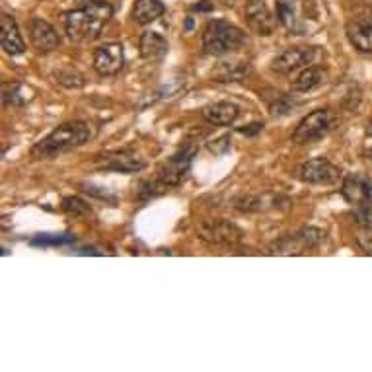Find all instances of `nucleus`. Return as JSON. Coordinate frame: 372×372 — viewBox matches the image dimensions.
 <instances>
[{
    "mask_svg": "<svg viewBox=\"0 0 372 372\" xmlns=\"http://www.w3.org/2000/svg\"><path fill=\"white\" fill-rule=\"evenodd\" d=\"M114 8L107 0L84 4L65 14V31L67 38L75 43H86L100 36V31L109 22Z\"/></svg>",
    "mask_w": 372,
    "mask_h": 372,
    "instance_id": "obj_1",
    "label": "nucleus"
},
{
    "mask_svg": "<svg viewBox=\"0 0 372 372\" xmlns=\"http://www.w3.org/2000/svg\"><path fill=\"white\" fill-rule=\"evenodd\" d=\"M92 137V129L90 125L84 121H68V123L59 125L55 131L39 141L33 148H31V156L38 160H49L55 158L57 154L67 153L72 148H78L82 144H86Z\"/></svg>",
    "mask_w": 372,
    "mask_h": 372,
    "instance_id": "obj_2",
    "label": "nucleus"
},
{
    "mask_svg": "<svg viewBox=\"0 0 372 372\" xmlns=\"http://www.w3.org/2000/svg\"><path fill=\"white\" fill-rule=\"evenodd\" d=\"M248 43L246 33L224 20H210L203 29V49L205 53L215 57H224L234 51H238Z\"/></svg>",
    "mask_w": 372,
    "mask_h": 372,
    "instance_id": "obj_3",
    "label": "nucleus"
},
{
    "mask_svg": "<svg viewBox=\"0 0 372 372\" xmlns=\"http://www.w3.org/2000/svg\"><path fill=\"white\" fill-rule=\"evenodd\" d=\"M197 234L201 240L212 246H236L244 240V232L234 222L222 219L201 220L197 224Z\"/></svg>",
    "mask_w": 372,
    "mask_h": 372,
    "instance_id": "obj_4",
    "label": "nucleus"
},
{
    "mask_svg": "<svg viewBox=\"0 0 372 372\" xmlns=\"http://www.w3.org/2000/svg\"><path fill=\"white\" fill-rule=\"evenodd\" d=\"M332 123H334V117L330 114V109H316L296 125L293 141L298 144L316 143L327 134V131L332 129Z\"/></svg>",
    "mask_w": 372,
    "mask_h": 372,
    "instance_id": "obj_5",
    "label": "nucleus"
},
{
    "mask_svg": "<svg viewBox=\"0 0 372 372\" xmlns=\"http://www.w3.org/2000/svg\"><path fill=\"white\" fill-rule=\"evenodd\" d=\"M197 153L195 146H185L180 153H176L172 158H168L166 162L158 168V176L156 180L166 185V187H176L185 180V176L189 173L191 162H193V156Z\"/></svg>",
    "mask_w": 372,
    "mask_h": 372,
    "instance_id": "obj_6",
    "label": "nucleus"
},
{
    "mask_svg": "<svg viewBox=\"0 0 372 372\" xmlns=\"http://www.w3.org/2000/svg\"><path fill=\"white\" fill-rule=\"evenodd\" d=\"M146 162L131 148H121V150H111L95 158V168L105 170V172H121V173H134L141 172Z\"/></svg>",
    "mask_w": 372,
    "mask_h": 372,
    "instance_id": "obj_7",
    "label": "nucleus"
},
{
    "mask_svg": "<svg viewBox=\"0 0 372 372\" xmlns=\"http://www.w3.org/2000/svg\"><path fill=\"white\" fill-rule=\"evenodd\" d=\"M125 67V51L121 43H105L94 51V70L100 77H115Z\"/></svg>",
    "mask_w": 372,
    "mask_h": 372,
    "instance_id": "obj_8",
    "label": "nucleus"
},
{
    "mask_svg": "<svg viewBox=\"0 0 372 372\" xmlns=\"http://www.w3.org/2000/svg\"><path fill=\"white\" fill-rule=\"evenodd\" d=\"M339 168L334 166L325 158H312L300 166L298 178L304 183H312V185H332L339 180Z\"/></svg>",
    "mask_w": 372,
    "mask_h": 372,
    "instance_id": "obj_9",
    "label": "nucleus"
},
{
    "mask_svg": "<svg viewBox=\"0 0 372 372\" xmlns=\"http://www.w3.org/2000/svg\"><path fill=\"white\" fill-rule=\"evenodd\" d=\"M314 61V49L288 47L271 61V70L277 75H290L295 70H302Z\"/></svg>",
    "mask_w": 372,
    "mask_h": 372,
    "instance_id": "obj_10",
    "label": "nucleus"
},
{
    "mask_svg": "<svg viewBox=\"0 0 372 372\" xmlns=\"http://www.w3.org/2000/svg\"><path fill=\"white\" fill-rule=\"evenodd\" d=\"M341 195L351 205H372V180L363 173H349L341 183Z\"/></svg>",
    "mask_w": 372,
    "mask_h": 372,
    "instance_id": "obj_11",
    "label": "nucleus"
},
{
    "mask_svg": "<svg viewBox=\"0 0 372 372\" xmlns=\"http://www.w3.org/2000/svg\"><path fill=\"white\" fill-rule=\"evenodd\" d=\"M246 20L251 31H256L258 36H271L277 26V18L271 16L268 4L263 0H248L246 2Z\"/></svg>",
    "mask_w": 372,
    "mask_h": 372,
    "instance_id": "obj_12",
    "label": "nucleus"
},
{
    "mask_svg": "<svg viewBox=\"0 0 372 372\" xmlns=\"http://www.w3.org/2000/svg\"><path fill=\"white\" fill-rule=\"evenodd\" d=\"M29 39L31 45L41 53H51L61 45V38L55 28L41 18H31L29 22Z\"/></svg>",
    "mask_w": 372,
    "mask_h": 372,
    "instance_id": "obj_13",
    "label": "nucleus"
},
{
    "mask_svg": "<svg viewBox=\"0 0 372 372\" xmlns=\"http://www.w3.org/2000/svg\"><path fill=\"white\" fill-rule=\"evenodd\" d=\"M0 41H2V49L12 57L24 55V51H26V43L20 36L18 24L8 14L0 16Z\"/></svg>",
    "mask_w": 372,
    "mask_h": 372,
    "instance_id": "obj_14",
    "label": "nucleus"
},
{
    "mask_svg": "<svg viewBox=\"0 0 372 372\" xmlns=\"http://www.w3.org/2000/svg\"><path fill=\"white\" fill-rule=\"evenodd\" d=\"M275 18L290 33H295V36L306 33V24L304 20L298 18V10H296L295 0H277V4H275Z\"/></svg>",
    "mask_w": 372,
    "mask_h": 372,
    "instance_id": "obj_15",
    "label": "nucleus"
},
{
    "mask_svg": "<svg viewBox=\"0 0 372 372\" xmlns=\"http://www.w3.org/2000/svg\"><path fill=\"white\" fill-rule=\"evenodd\" d=\"M347 39L357 51L372 53V22L369 20H353L347 24Z\"/></svg>",
    "mask_w": 372,
    "mask_h": 372,
    "instance_id": "obj_16",
    "label": "nucleus"
},
{
    "mask_svg": "<svg viewBox=\"0 0 372 372\" xmlns=\"http://www.w3.org/2000/svg\"><path fill=\"white\" fill-rule=\"evenodd\" d=\"M238 114V105L230 104V102H215V104L205 105L203 111H201L205 121H209L210 125H219V127L234 123Z\"/></svg>",
    "mask_w": 372,
    "mask_h": 372,
    "instance_id": "obj_17",
    "label": "nucleus"
},
{
    "mask_svg": "<svg viewBox=\"0 0 372 372\" xmlns=\"http://www.w3.org/2000/svg\"><path fill=\"white\" fill-rule=\"evenodd\" d=\"M139 51L144 61H162L168 55V41L158 31H144L139 39Z\"/></svg>",
    "mask_w": 372,
    "mask_h": 372,
    "instance_id": "obj_18",
    "label": "nucleus"
},
{
    "mask_svg": "<svg viewBox=\"0 0 372 372\" xmlns=\"http://www.w3.org/2000/svg\"><path fill=\"white\" fill-rule=\"evenodd\" d=\"M164 4L160 0H137L133 6V20L141 26L153 24L164 14Z\"/></svg>",
    "mask_w": 372,
    "mask_h": 372,
    "instance_id": "obj_19",
    "label": "nucleus"
},
{
    "mask_svg": "<svg viewBox=\"0 0 372 372\" xmlns=\"http://www.w3.org/2000/svg\"><path fill=\"white\" fill-rule=\"evenodd\" d=\"M324 82V70L318 67H304L298 77L290 82V88L295 92H312Z\"/></svg>",
    "mask_w": 372,
    "mask_h": 372,
    "instance_id": "obj_20",
    "label": "nucleus"
},
{
    "mask_svg": "<svg viewBox=\"0 0 372 372\" xmlns=\"http://www.w3.org/2000/svg\"><path fill=\"white\" fill-rule=\"evenodd\" d=\"M55 78H57V82L61 86L70 88V90H72V88H82L86 84V78L82 77L75 67L61 68V70L55 72Z\"/></svg>",
    "mask_w": 372,
    "mask_h": 372,
    "instance_id": "obj_21",
    "label": "nucleus"
},
{
    "mask_svg": "<svg viewBox=\"0 0 372 372\" xmlns=\"http://www.w3.org/2000/svg\"><path fill=\"white\" fill-rule=\"evenodd\" d=\"M269 94L271 95H265V100H268V105H269V111H271L273 115L288 114V109H290V105H293L290 98H288L286 94H283V92H275V90H269Z\"/></svg>",
    "mask_w": 372,
    "mask_h": 372,
    "instance_id": "obj_22",
    "label": "nucleus"
},
{
    "mask_svg": "<svg viewBox=\"0 0 372 372\" xmlns=\"http://www.w3.org/2000/svg\"><path fill=\"white\" fill-rule=\"evenodd\" d=\"M63 210L68 212L70 217H86V215H92L90 205H88L86 201L80 199V197H67V199H63Z\"/></svg>",
    "mask_w": 372,
    "mask_h": 372,
    "instance_id": "obj_23",
    "label": "nucleus"
},
{
    "mask_svg": "<svg viewBox=\"0 0 372 372\" xmlns=\"http://www.w3.org/2000/svg\"><path fill=\"white\" fill-rule=\"evenodd\" d=\"M349 217L353 219L355 224L363 226L366 230H372V205H357Z\"/></svg>",
    "mask_w": 372,
    "mask_h": 372,
    "instance_id": "obj_24",
    "label": "nucleus"
},
{
    "mask_svg": "<svg viewBox=\"0 0 372 372\" xmlns=\"http://www.w3.org/2000/svg\"><path fill=\"white\" fill-rule=\"evenodd\" d=\"M75 236H61V234H41L38 238L31 240L33 246H61V244H70Z\"/></svg>",
    "mask_w": 372,
    "mask_h": 372,
    "instance_id": "obj_25",
    "label": "nucleus"
},
{
    "mask_svg": "<svg viewBox=\"0 0 372 372\" xmlns=\"http://www.w3.org/2000/svg\"><path fill=\"white\" fill-rule=\"evenodd\" d=\"M2 100L4 105H22L24 100L20 98V84L12 82V84H4L2 88Z\"/></svg>",
    "mask_w": 372,
    "mask_h": 372,
    "instance_id": "obj_26",
    "label": "nucleus"
},
{
    "mask_svg": "<svg viewBox=\"0 0 372 372\" xmlns=\"http://www.w3.org/2000/svg\"><path fill=\"white\" fill-rule=\"evenodd\" d=\"M207 146H209V150L212 154H226L230 150V146H232L230 134H222L217 141H210Z\"/></svg>",
    "mask_w": 372,
    "mask_h": 372,
    "instance_id": "obj_27",
    "label": "nucleus"
},
{
    "mask_svg": "<svg viewBox=\"0 0 372 372\" xmlns=\"http://www.w3.org/2000/svg\"><path fill=\"white\" fill-rule=\"evenodd\" d=\"M357 244H359V248L363 249L366 256H372V236H359Z\"/></svg>",
    "mask_w": 372,
    "mask_h": 372,
    "instance_id": "obj_28",
    "label": "nucleus"
},
{
    "mask_svg": "<svg viewBox=\"0 0 372 372\" xmlns=\"http://www.w3.org/2000/svg\"><path fill=\"white\" fill-rule=\"evenodd\" d=\"M261 129H263V123H251L248 125V127H240L238 133L246 134V137H254V134H258Z\"/></svg>",
    "mask_w": 372,
    "mask_h": 372,
    "instance_id": "obj_29",
    "label": "nucleus"
},
{
    "mask_svg": "<svg viewBox=\"0 0 372 372\" xmlns=\"http://www.w3.org/2000/svg\"><path fill=\"white\" fill-rule=\"evenodd\" d=\"M193 10H195V12H209V10H212V4H210L209 0H201L199 4L193 6Z\"/></svg>",
    "mask_w": 372,
    "mask_h": 372,
    "instance_id": "obj_30",
    "label": "nucleus"
},
{
    "mask_svg": "<svg viewBox=\"0 0 372 372\" xmlns=\"http://www.w3.org/2000/svg\"><path fill=\"white\" fill-rule=\"evenodd\" d=\"M80 6H84V4H92V2H100V0H77Z\"/></svg>",
    "mask_w": 372,
    "mask_h": 372,
    "instance_id": "obj_31",
    "label": "nucleus"
},
{
    "mask_svg": "<svg viewBox=\"0 0 372 372\" xmlns=\"http://www.w3.org/2000/svg\"><path fill=\"white\" fill-rule=\"evenodd\" d=\"M366 137H372V121L369 123V127H366Z\"/></svg>",
    "mask_w": 372,
    "mask_h": 372,
    "instance_id": "obj_32",
    "label": "nucleus"
}]
</instances>
